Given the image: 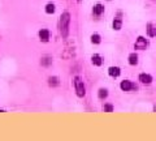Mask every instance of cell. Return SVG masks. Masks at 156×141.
I'll return each mask as SVG.
<instances>
[{"mask_svg":"<svg viewBox=\"0 0 156 141\" xmlns=\"http://www.w3.org/2000/svg\"><path fill=\"white\" fill-rule=\"evenodd\" d=\"M69 24H70V15L68 12H64L60 16V20H59V30H60V34L63 35V38L68 37Z\"/></svg>","mask_w":156,"mask_h":141,"instance_id":"cell-1","label":"cell"},{"mask_svg":"<svg viewBox=\"0 0 156 141\" xmlns=\"http://www.w3.org/2000/svg\"><path fill=\"white\" fill-rule=\"evenodd\" d=\"M74 88H76V93L78 97H85L86 89L83 85V81L81 80V77H76L74 78Z\"/></svg>","mask_w":156,"mask_h":141,"instance_id":"cell-2","label":"cell"},{"mask_svg":"<svg viewBox=\"0 0 156 141\" xmlns=\"http://www.w3.org/2000/svg\"><path fill=\"white\" fill-rule=\"evenodd\" d=\"M134 47L137 50H144L147 47V41L144 39L143 37H138V39H137V42H135Z\"/></svg>","mask_w":156,"mask_h":141,"instance_id":"cell-3","label":"cell"},{"mask_svg":"<svg viewBox=\"0 0 156 141\" xmlns=\"http://www.w3.org/2000/svg\"><path fill=\"white\" fill-rule=\"evenodd\" d=\"M120 86H121V89L125 90V92H128V90H132V89H134V88H135L134 84L130 82V81H128V80L122 81V82L120 84Z\"/></svg>","mask_w":156,"mask_h":141,"instance_id":"cell-4","label":"cell"},{"mask_svg":"<svg viewBox=\"0 0 156 141\" xmlns=\"http://www.w3.org/2000/svg\"><path fill=\"white\" fill-rule=\"evenodd\" d=\"M39 38L42 42H48L49 39V31L47 30V29H42V30L39 31Z\"/></svg>","mask_w":156,"mask_h":141,"instance_id":"cell-5","label":"cell"},{"mask_svg":"<svg viewBox=\"0 0 156 141\" xmlns=\"http://www.w3.org/2000/svg\"><path fill=\"white\" fill-rule=\"evenodd\" d=\"M139 81L143 84H151L152 82V77L147 73H142V74H139Z\"/></svg>","mask_w":156,"mask_h":141,"instance_id":"cell-6","label":"cell"},{"mask_svg":"<svg viewBox=\"0 0 156 141\" xmlns=\"http://www.w3.org/2000/svg\"><path fill=\"white\" fill-rule=\"evenodd\" d=\"M108 73L112 77H118L120 73H121V70H120L118 67H111L109 69H108Z\"/></svg>","mask_w":156,"mask_h":141,"instance_id":"cell-7","label":"cell"},{"mask_svg":"<svg viewBox=\"0 0 156 141\" xmlns=\"http://www.w3.org/2000/svg\"><path fill=\"white\" fill-rule=\"evenodd\" d=\"M63 58L64 59H70V58H73L74 56V50L73 51H72V49L70 47H66V50H65L64 52H63Z\"/></svg>","mask_w":156,"mask_h":141,"instance_id":"cell-8","label":"cell"},{"mask_svg":"<svg viewBox=\"0 0 156 141\" xmlns=\"http://www.w3.org/2000/svg\"><path fill=\"white\" fill-rule=\"evenodd\" d=\"M40 64L44 65V67H47V65L52 64V58H51V56H48V55L42 56V59H40Z\"/></svg>","mask_w":156,"mask_h":141,"instance_id":"cell-9","label":"cell"},{"mask_svg":"<svg viewBox=\"0 0 156 141\" xmlns=\"http://www.w3.org/2000/svg\"><path fill=\"white\" fill-rule=\"evenodd\" d=\"M92 12H94V15H96V16L101 15V13L104 12V7L101 5V4H96V5L94 7V9H92Z\"/></svg>","mask_w":156,"mask_h":141,"instance_id":"cell-10","label":"cell"},{"mask_svg":"<svg viewBox=\"0 0 156 141\" xmlns=\"http://www.w3.org/2000/svg\"><path fill=\"white\" fill-rule=\"evenodd\" d=\"M91 60H92V64H95V65H101V63H103V61H101V56L98 55V54L92 55Z\"/></svg>","mask_w":156,"mask_h":141,"instance_id":"cell-11","label":"cell"},{"mask_svg":"<svg viewBox=\"0 0 156 141\" xmlns=\"http://www.w3.org/2000/svg\"><path fill=\"white\" fill-rule=\"evenodd\" d=\"M48 84L49 86H59L60 85V80H59V77H49L48 78Z\"/></svg>","mask_w":156,"mask_h":141,"instance_id":"cell-12","label":"cell"},{"mask_svg":"<svg viewBox=\"0 0 156 141\" xmlns=\"http://www.w3.org/2000/svg\"><path fill=\"white\" fill-rule=\"evenodd\" d=\"M129 63L132 65H135L138 63V55L137 54H130L129 55Z\"/></svg>","mask_w":156,"mask_h":141,"instance_id":"cell-13","label":"cell"},{"mask_svg":"<svg viewBox=\"0 0 156 141\" xmlns=\"http://www.w3.org/2000/svg\"><path fill=\"white\" fill-rule=\"evenodd\" d=\"M121 26H122V21H121L120 19L115 20V21H113V29H115V30H120Z\"/></svg>","mask_w":156,"mask_h":141,"instance_id":"cell-14","label":"cell"},{"mask_svg":"<svg viewBox=\"0 0 156 141\" xmlns=\"http://www.w3.org/2000/svg\"><path fill=\"white\" fill-rule=\"evenodd\" d=\"M53 12H55V5H53L52 3L47 4V5H46V13L51 15V13H53Z\"/></svg>","mask_w":156,"mask_h":141,"instance_id":"cell-15","label":"cell"},{"mask_svg":"<svg viewBox=\"0 0 156 141\" xmlns=\"http://www.w3.org/2000/svg\"><path fill=\"white\" fill-rule=\"evenodd\" d=\"M100 41H101V38H100L99 34H92L91 35V42L92 43H96V45H98V43H100Z\"/></svg>","mask_w":156,"mask_h":141,"instance_id":"cell-16","label":"cell"},{"mask_svg":"<svg viewBox=\"0 0 156 141\" xmlns=\"http://www.w3.org/2000/svg\"><path fill=\"white\" fill-rule=\"evenodd\" d=\"M107 95H108V92L105 89H100V90H99V98H100V99H104Z\"/></svg>","mask_w":156,"mask_h":141,"instance_id":"cell-17","label":"cell"},{"mask_svg":"<svg viewBox=\"0 0 156 141\" xmlns=\"http://www.w3.org/2000/svg\"><path fill=\"white\" fill-rule=\"evenodd\" d=\"M147 31H148V35H150V37H155V35H156V29H152V28H151V25H148Z\"/></svg>","mask_w":156,"mask_h":141,"instance_id":"cell-18","label":"cell"},{"mask_svg":"<svg viewBox=\"0 0 156 141\" xmlns=\"http://www.w3.org/2000/svg\"><path fill=\"white\" fill-rule=\"evenodd\" d=\"M104 111H107V112H112V111H113V107H112L111 104H105V106H104Z\"/></svg>","mask_w":156,"mask_h":141,"instance_id":"cell-19","label":"cell"},{"mask_svg":"<svg viewBox=\"0 0 156 141\" xmlns=\"http://www.w3.org/2000/svg\"><path fill=\"white\" fill-rule=\"evenodd\" d=\"M77 1H81V0H77Z\"/></svg>","mask_w":156,"mask_h":141,"instance_id":"cell-20","label":"cell"}]
</instances>
